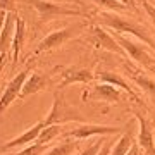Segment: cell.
I'll list each match as a JSON object with an SVG mask.
<instances>
[{"instance_id":"1","label":"cell","mask_w":155,"mask_h":155,"mask_svg":"<svg viewBox=\"0 0 155 155\" xmlns=\"http://www.w3.org/2000/svg\"><path fill=\"white\" fill-rule=\"evenodd\" d=\"M93 19L98 22L100 26L110 28V29H114L116 33H121V35H124V33L131 35V36H134L136 40H140V43L148 45V47L155 48V40L150 36V33L141 26V24L131 21L129 17L121 16V14H117V12L105 11V12H98V14H95Z\"/></svg>"},{"instance_id":"2","label":"cell","mask_w":155,"mask_h":155,"mask_svg":"<svg viewBox=\"0 0 155 155\" xmlns=\"http://www.w3.org/2000/svg\"><path fill=\"white\" fill-rule=\"evenodd\" d=\"M67 122H88L86 117L81 110H78L76 107L69 105L64 98V95L57 90L54 93V104H52V109H50L48 116L45 117L43 124L45 126H50V124H67Z\"/></svg>"},{"instance_id":"3","label":"cell","mask_w":155,"mask_h":155,"mask_svg":"<svg viewBox=\"0 0 155 155\" xmlns=\"http://www.w3.org/2000/svg\"><path fill=\"white\" fill-rule=\"evenodd\" d=\"M29 7H33L38 14L41 22H48L57 17H67V16H86V12L67 7L64 4H57L54 0H24Z\"/></svg>"},{"instance_id":"4","label":"cell","mask_w":155,"mask_h":155,"mask_svg":"<svg viewBox=\"0 0 155 155\" xmlns=\"http://www.w3.org/2000/svg\"><path fill=\"white\" fill-rule=\"evenodd\" d=\"M112 36L116 38V41L122 47V50L127 54L129 59H133L140 67H143L145 71H152L155 67V59L148 54V50L145 48L143 43H138V41H134L131 40L129 36H124L121 33H112Z\"/></svg>"},{"instance_id":"5","label":"cell","mask_w":155,"mask_h":155,"mask_svg":"<svg viewBox=\"0 0 155 155\" xmlns=\"http://www.w3.org/2000/svg\"><path fill=\"white\" fill-rule=\"evenodd\" d=\"M84 28H86V22H78V24H72V26L61 28V29H55V31L48 33L38 43V47L35 48V55L43 54V52H48V50H54V48H57V47H62L66 41H69V40H72L74 36H78Z\"/></svg>"},{"instance_id":"6","label":"cell","mask_w":155,"mask_h":155,"mask_svg":"<svg viewBox=\"0 0 155 155\" xmlns=\"http://www.w3.org/2000/svg\"><path fill=\"white\" fill-rule=\"evenodd\" d=\"M84 40L91 43L95 48H100V50H107L110 54H116V55H121V57H127V54L122 50V47L116 41V38L112 36V33L105 31L104 26L100 24H93L90 26L86 35H84Z\"/></svg>"},{"instance_id":"7","label":"cell","mask_w":155,"mask_h":155,"mask_svg":"<svg viewBox=\"0 0 155 155\" xmlns=\"http://www.w3.org/2000/svg\"><path fill=\"white\" fill-rule=\"evenodd\" d=\"M124 127L119 126H105V124H91V122H83L79 126L67 129L62 138H72V140H88L93 136H110V134L122 133Z\"/></svg>"},{"instance_id":"8","label":"cell","mask_w":155,"mask_h":155,"mask_svg":"<svg viewBox=\"0 0 155 155\" xmlns=\"http://www.w3.org/2000/svg\"><path fill=\"white\" fill-rule=\"evenodd\" d=\"M29 72H31V71H29V69H26V71H22V72H19V74H16V76L12 78L9 83H7L5 90L2 91V95H0V114L5 110L11 104H14V102L21 97L22 86H24V83H26Z\"/></svg>"},{"instance_id":"9","label":"cell","mask_w":155,"mask_h":155,"mask_svg":"<svg viewBox=\"0 0 155 155\" xmlns=\"http://www.w3.org/2000/svg\"><path fill=\"white\" fill-rule=\"evenodd\" d=\"M61 74L62 79L61 83L57 84L59 90L66 88L69 84H88L93 79H97V74L91 69H86V67H66V69H62Z\"/></svg>"},{"instance_id":"10","label":"cell","mask_w":155,"mask_h":155,"mask_svg":"<svg viewBox=\"0 0 155 155\" xmlns=\"http://www.w3.org/2000/svg\"><path fill=\"white\" fill-rule=\"evenodd\" d=\"M83 98L100 100V102H107V104H117L122 100V91L117 86H112L109 83H98L91 86L88 91H84Z\"/></svg>"},{"instance_id":"11","label":"cell","mask_w":155,"mask_h":155,"mask_svg":"<svg viewBox=\"0 0 155 155\" xmlns=\"http://www.w3.org/2000/svg\"><path fill=\"white\" fill-rule=\"evenodd\" d=\"M134 119L138 122V138H136V141H138L140 148L147 155H155V138L150 122L140 112H134Z\"/></svg>"},{"instance_id":"12","label":"cell","mask_w":155,"mask_h":155,"mask_svg":"<svg viewBox=\"0 0 155 155\" xmlns=\"http://www.w3.org/2000/svg\"><path fill=\"white\" fill-rule=\"evenodd\" d=\"M43 127H45L43 121L36 122L35 126H31L29 129H26L22 134H19V136H16V138L9 140L5 145H2V147H0V152H4V150L7 152V150L17 148V147H28V145L35 143V141L38 140V136H40V133H41Z\"/></svg>"},{"instance_id":"13","label":"cell","mask_w":155,"mask_h":155,"mask_svg":"<svg viewBox=\"0 0 155 155\" xmlns=\"http://www.w3.org/2000/svg\"><path fill=\"white\" fill-rule=\"evenodd\" d=\"M95 74H97V79H98L100 83H109V84H112V86H117L119 90L126 91V93L129 95V97H131L136 104H141V98L134 93V90L129 86V83H127L126 79L119 74V72H114V71H98V72H95Z\"/></svg>"},{"instance_id":"14","label":"cell","mask_w":155,"mask_h":155,"mask_svg":"<svg viewBox=\"0 0 155 155\" xmlns=\"http://www.w3.org/2000/svg\"><path fill=\"white\" fill-rule=\"evenodd\" d=\"M50 86V76L48 74H43V72H31L26 79V83L22 86V91H21V97L19 98L24 100L28 98L29 95H35L38 91H43Z\"/></svg>"},{"instance_id":"15","label":"cell","mask_w":155,"mask_h":155,"mask_svg":"<svg viewBox=\"0 0 155 155\" xmlns=\"http://www.w3.org/2000/svg\"><path fill=\"white\" fill-rule=\"evenodd\" d=\"M16 22H17V14L16 12H7L5 24L0 33V55H9V50L12 48V38L16 31Z\"/></svg>"},{"instance_id":"16","label":"cell","mask_w":155,"mask_h":155,"mask_svg":"<svg viewBox=\"0 0 155 155\" xmlns=\"http://www.w3.org/2000/svg\"><path fill=\"white\" fill-rule=\"evenodd\" d=\"M24 38H26V22L22 17L17 16V22H16V31H14V38H12V48H11V55H12V69L16 67L17 59L21 55L22 45H24Z\"/></svg>"},{"instance_id":"17","label":"cell","mask_w":155,"mask_h":155,"mask_svg":"<svg viewBox=\"0 0 155 155\" xmlns=\"http://www.w3.org/2000/svg\"><path fill=\"white\" fill-rule=\"evenodd\" d=\"M66 131H67V129L64 127V124H50V126H45L43 129H41V133H40L38 140H36V143L50 145L55 138L64 136Z\"/></svg>"},{"instance_id":"18","label":"cell","mask_w":155,"mask_h":155,"mask_svg":"<svg viewBox=\"0 0 155 155\" xmlns=\"http://www.w3.org/2000/svg\"><path fill=\"white\" fill-rule=\"evenodd\" d=\"M133 143H134V138L131 131L127 129L126 133H122V136L116 141V145H112L110 155H126L129 152V148L133 147Z\"/></svg>"},{"instance_id":"19","label":"cell","mask_w":155,"mask_h":155,"mask_svg":"<svg viewBox=\"0 0 155 155\" xmlns=\"http://www.w3.org/2000/svg\"><path fill=\"white\" fill-rule=\"evenodd\" d=\"M131 79L155 102V79L153 78H148L145 74H131Z\"/></svg>"},{"instance_id":"20","label":"cell","mask_w":155,"mask_h":155,"mask_svg":"<svg viewBox=\"0 0 155 155\" xmlns=\"http://www.w3.org/2000/svg\"><path fill=\"white\" fill-rule=\"evenodd\" d=\"M78 148V141H71V140H64L62 143L50 147L43 155H72Z\"/></svg>"},{"instance_id":"21","label":"cell","mask_w":155,"mask_h":155,"mask_svg":"<svg viewBox=\"0 0 155 155\" xmlns=\"http://www.w3.org/2000/svg\"><path fill=\"white\" fill-rule=\"evenodd\" d=\"M50 148V145H43V143H31L28 145L26 148H22L21 152H16V153H7V155H43L47 150Z\"/></svg>"},{"instance_id":"22","label":"cell","mask_w":155,"mask_h":155,"mask_svg":"<svg viewBox=\"0 0 155 155\" xmlns=\"http://www.w3.org/2000/svg\"><path fill=\"white\" fill-rule=\"evenodd\" d=\"M95 5L102 7L109 12H121V11H127V7L124 4H121L119 0H93Z\"/></svg>"},{"instance_id":"23","label":"cell","mask_w":155,"mask_h":155,"mask_svg":"<svg viewBox=\"0 0 155 155\" xmlns=\"http://www.w3.org/2000/svg\"><path fill=\"white\" fill-rule=\"evenodd\" d=\"M105 136H100V140H97V141H93V143H90L88 147L84 150H81L78 155H97L100 152V148L104 147V143H105Z\"/></svg>"},{"instance_id":"24","label":"cell","mask_w":155,"mask_h":155,"mask_svg":"<svg viewBox=\"0 0 155 155\" xmlns=\"http://www.w3.org/2000/svg\"><path fill=\"white\" fill-rule=\"evenodd\" d=\"M16 7V0H0V9H4L5 12H14Z\"/></svg>"},{"instance_id":"25","label":"cell","mask_w":155,"mask_h":155,"mask_svg":"<svg viewBox=\"0 0 155 155\" xmlns=\"http://www.w3.org/2000/svg\"><path fill=\"white\" fill-rule=\"evenodd\" d=\"M112 145H114V141H112V140H109V138H107V140H105V143H104V147L100 148V152H98V153H97V155H110Z\"/></svg>"},{"instance_id":"26","label":"cell","mask_w":155,"mask_h":155,"mask_svg":"<svg viewBox=\"0 0 155 155\" xmlns=\"http://www.w3.org/2000/svg\"><path fill=\"white\" fill-rule=\"evenodd\" d=\"M126 155H141V148H140L138 141H134V143H133V147L129 148V152H127Z\"/></svg>"},{"instance_id":"27","label":"cell","mask_w":155,"mask_h":155,"mask_svg":"<svg viewBox=\"0 0 155 155\" xmlns=\"http://www.w3.org/2000/svg\"><path fill=\"white\" fill-rule=\"evenodd\" d=\"M141 4H143V7L147 9V12H148L150 16H152V19H153V22H155V9H153L152 5H150L147 0H141Z\"/></svg>"},{"instance_id":"28","label":"cell","mask_w":155,"mask_h":155,"mask_svg":"<svg viewBox=\"0 0 155 155\" xmlns=\"http://www.w3.org/2000/svg\"><path fill=\"white\" fill-rule=\"evenodd\" d=\"M5 17H7V12L4 9H0V33H2V28L5 24Z\"/></svg>"},{"instance_id":"29","label":"cell","mask_w":155,"mask_h":155,"mask_svg":"<svg viewBox=\"0 0 155 155\" xmlns=\"http://www.w3.org/2000/svg\"><path fill=\"white\" fill-rule=\"evenodd\" d=\"M119 2H121V4H124V5L127 7V9H136V4H134V0H119Z\"/></svg>"},{"instance_id":"30","label":"cell","mask_w":155,"mask_h":155,"mask_svg":"<svg viewBox=\"0 0 155 155\" xmlns=\"http://www.w3.org/2000/svg\"><path fill=\"white\" fill-rule=\"evenodd\" d=\"M5 59H7V55H0V79H2V76H4V66H5Z\"/></svg>"},{"instance_id":"31","label":"cell","mask_w":155,"mask_h":155,"mask_svg":"<svg viewBox=\"0 0 155 155\" xmlns=\"http://www.w3.org/2000/svg\"><path fill=\"white\" fill-rule=\"evenodd\" d=\"M61 2H78V0H61Z\"/></svg>"},{"instance_id":"32","label":"cell","mask_w":155,"mask_h":155,"mask_svg":"<svg viewBox=\"0 0 155 155\" xmlns=\"http://www.w3.org/2000/svg\"><path fill=\"white\" fill-rule=\"evenodd\" d=\"M150 72H152V74H153V76H155V67H153V69H152V71H150Z\"/></svg>"}]
</instances>
